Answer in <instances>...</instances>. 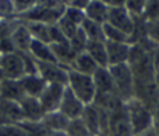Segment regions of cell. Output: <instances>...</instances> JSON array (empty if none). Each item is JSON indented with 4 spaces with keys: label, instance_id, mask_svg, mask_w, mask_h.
Masks as SVG:
<instances>
[{
    "label": "cell",
    "instance_id": "83f0119b",
    "mask_svg": "<svg viewBox=\"0 0 159 136\" xmlns=\"http://www.w3.org/2000/svg\"><path fill=\"white\" fill-rule=\"evenodd\" d=\"M141 18L145 22H152L159 19V0H148Z\"/></svg>",
    "mask_w": 159,
    "mask_h": 136
},
{
    "label": "cell",
    "instance_id": "6da1fadb",
    "mask_svg": "<svg viewBox=\"0 0 159 136\" xmlns=\"http://www.w3.org/2000/svg\"><path fill=\"white\" fill-rule=\"evenodd\" d=\"M112 74L115 92L124 103L134 99V75L129 64L109 67Z\"/></svg>",
    "mask_w": 159,
    "mask_h": 136
},
{
    "label": "cell",
    "instance_id": "d590c367",
    "mask_svg": "<svg viewBox=\"0 0 159 136\" xmlns=\"http://www.w3.org/2000/svg\"><path fill=\"white\" fill-rule=\"evenodd\" d=\"M89 3H91V0H70L67 6H71V7H75V8H78V10L84 11Z\"/></svg>",
    "mask_w": 159,
    "mask_h": 136
},
{
    "label": "cell",
    "instance_id": "e0dca14e",
    "mask_svg": "<svg viewBox=\"0 0 159 136\" xmlns=\"http://www.w3.org/2000/svg\"><path fill=\"white\" fill-rule=\"evenodd\" d=\"M109 10H110L109 6L103 4L102 2H98V0H91V3L87 6V8L84 10L85 18L91 19V21L96 22V24L105 25L107 22Z\"/></svg>",
    "mask_w": 159,
    "mask_h": 136
},
{
    "label": "cell",
    "instance_id": "ba28073f",
    "mask_svg": "<svg viewBox=\"0 0 159 136\" xmlns=\"http://www.w3.org/2000/svg\"><path fill=\"white\" fill-rule=\"evenodd\" d=\"M64 90H66V86H63V85H56V83L46 85V87L43 89L42 95L38 97L45 114L53 113V111H59V107H60Z\"/></svg>",
    "mask_w": 159,
    "mask_h": 136
},
{
    "label": "cell",
    "instance_id": "f35d334b",
    "mask_svg": "<svg viewBox=\"0 0 159 136\" xmlns=\"http://www.w3.org/2000/svg\"><path fill=\"white\" fill-rule=\"evenodd\" d=\"M48 136H69L64 131H60V132H49Z\"/></svg>",
    "mask_w": 159,
    "mask_h": 136
},
{
    "label": "cell",
    "instance_id": "3957f363",
    "mask_svg": "<svg viewBox=\"0 0 159 136\" xmlns=\"http://www.w3.org/2000/svg\"><path fill=\"white\" fill-rule=\"evenodd\" d=\"M126 107H127V113H129L130 124H131L133 135L137 136L143 134L144 131H147V129L152 128V124H154L152 111L147 108L143 103L133 99V100L127 101Z\"/></svg>",
    "mask_w": 159,
    "mask_h": 136
},
{
    "label": "cell",
    "instance_id": "4316f807",
    "mask_svg": "<svg viewBox=\"0 0 159 136\" xmlns=\"http://www.w3.org/2000/svg\"><path fill=\"white\" fill-rule=\"evenodd\" d=\"M69 43H70V46L73 47V50H74L77 54L78 53H84L85 52L87 45H88V38L85 36V33H84V31L81 29V27H80V29L69 39Z\"/></svg>",
    "mask_w": 159,
    "mask_h": 136
},
{
    "label": "cell",
    "instance_id": "7402d4cb",
    "mask_svg": "<svg viewBox=\"0 0 159 136\" xmlns=\"http://www.w3.org/2000/svg\"><path fill=\"white\" fill-rule=\"evenodd\" d=\"M98 68H99L98 64L92 60V57L87 52H84V53H78L77 54V57L74 58L70 70L85 74V75H93Z\"/></svg>",
    "mask_w": 159,
    "mask_h": 136
},
{
    "label": "cell",
    "instance_id": "5b68a950",
    "mask_svg": "<svg viewBox=\"0 0 159 136\" xmlns=\"http://www.w3.org/2000/svg\"><path fill=\"white\" fill-rule=\"evenodd\" d=\"M0 68H2L3 72H4L6 79H16V81H20V79L27 74L25 63H24V56L20 52L2 54V58H0Z\"/></svg>",
    "mask_w": 159,
    "mask_h": 136
},
{
    "label": "cell",
    "instance_id": "8fae6325",
    "mask_svg": "<svg viewBox=\"0 0 159 136\" xmlns=\"http://www.w3.org/2000/svg\"><path fill=\"white\" fill-rule=\"evenodd\" d=\"M20 107H21L22 118H24V121H28V122H39V121H42V118L45 115V111L42 108L41 103H39L38 97L25 96L20 101Z\"/></svg>",
    "mask_w": 159,
    "mask_h": 136
},
{
    "label": "cell",
    "instance_id": "4fadbf2b",
    "mask_svg": "<svg viewBox=\"0 0 159 136\" xmlns=\"http://www.w3.org/2000/svg\"><path fill=\"white\" fill-rule=\"evenodd\" d=\"M11 40L14 43L17 52L20 53H30L31 45H32V35H31L30 29H28L27 24L22 21L18 22V25L16 27L14 32L11 33Z\"/></svg>",
    "mask_w": 159,
    "mask_h": 136
},
{
    "label": "cell",
    "instance_id": "1f68e13d",
    "mask_svg": "<svg viewBox=\"0 0 159 136\" xmlns=\"http://www.w3.org/2000/svg\"><path fill=\"white\" fill-rule=\"evenodd\" d=\"M0 136H27L21 124H2Z\"/></svg>",
    "mask_w": 159,
    "mask_h": 136
},
{
    "label": "cell",
    "instance_id": "ab89813d",
    "mask_svg": "<svg viewBox=\"0 0 159 136\" xmlns=\"http://www.w3.org/2000/svg\"><path fill=\"white\" fill-rule=\"evenodd\" d=\"M152 128L157 132V135L159 136V120H154V124H152Z\"/></svg>",
    "mask_w": 159,
    "mask_h": 136
},
{
    "label": "cell",
    "instance_id": "9c48e42d",
    "mask_svg": "<svg viewBox=\"0 0 159 136\" xmlns=\"http://www.w3.org/2000/svg\"><path fill=\"white\" fill-rule=\"evenodd\" d=\"M84 108H85V104L66 86L60 107H59V111L63 115H66L69 120H75V118H81Z\"/></svg>",
    "mask_w": 159,
    "mask_h": 136
},
{
    "label": "cell",
    "instance_id": "8d00e7d4",
    "mask_svg": "<svg viewBox=\"0 0 159 136\" xmlns=\"http://www.w3.org/2000/svg\"><path fill=\"white\" fill-rule=\"evenodd\" d=\"M151 60H152V67H154L155 74H159V46L155 47V50L151 53Z\"/></svg>",
    "mask_w": 159,
    "mask_h": 136
},
{
    "label": "cell",
    "instance_id": "f546056e",
    "mask_svg": "<svg viewBox=\"0 0 159 136\" xmlns=\"http://www.w3.org/2000/svg\"><path fill=\"white\" fill-rule=\"evenodd\" d=\"M63 17H66L69 21H71L73 24L81 27V24L85 19V13L82 10H78L75 7H71V6H66V10H64Z\"/></svg>",
    "mask_w": 159,
    "mask_h": 136
},
{
    "label": "cell",
    "instance_id": "5bb4252c",
    "mask_svg": "<svg viewBox=\"0 0 159 136\" xmlns=\"http://www.w3.org/2000/svg\"><path fill=\"white\" fill-rule=\"evenodd\" d=\"M92 78L96 87V95H112V93H116L109 67L107 68L99 67L92 75Z\"/></svg>",
    "mask_w": 159,
    "mask_h": 136
},
{
    "label": "cell",
    "instance_id": "d6986e66",
    "mask_svg": "<svg viewBox=\"0 0 159 136\" xmlns=\"http://www.w3.org/2000/svg\"><path fill=\"white\" fill-rule=\"evenodd\" d=\"M69 121H70L69 118L61 114L60 111H53L45 114L41 122L43 124L45 128L49 132H60V131H66Z\"/></svg>",
    "mask_w": 159,
    "mask_h": 136
},
{
    "label": "cell",
    "instance_id": "52a82bcc",
    "mask_svg": "<svg viewBox=\"0 0 159 136\" xmlns=\"http://www.w3.org/2000/svg\"><path fill=\"white\" fill-rule=\"evenodd\" d=\"M106 24L120 29L121 32H124L130 38L133 35V32H134L135 17H133L126 10V7H110Z\"/></svg>",
    "mask_w": 159,
    "mask_h": 136
},
{
    "label": "cell",
    "instance_id": "ee69618b",
    "mask_svg": "<svg viewBox=\"0 0 159 136\" xmlns=\"http://www.w3.org/2000/svg\"><path fill=\"white\" fill-rule=\"evenodd\" d=\"M2 124H6V122H4V120L2 118V115H0V125H2Z\"/></svg>",
    "mask_w": 159,
    "mask_h": 136
},
{
    "label": "cell",
    "instance_id": "d4e9b609",
    "mask_svg": "<svg viewBox=\"0 0 159 136\" xmlns=\"http://www.w3.org/2000/svg\"><path fill=\"white\" fill-rule=\"evenodd\" d=\"M103 36L106 42H127V43H130V38L126 33L109 24L103 25Z\"/></svg>",
    "mask_w": 159,
    "mask_h": 136
},
{
    "label": "cell",
    "instance_id": "2e32d148",
    "mask_svg": "<svg viewBox=\"0 0 159 136\" xmlns=\"http://www.w3.org/2000/svg\"><path fill=\"white\" fill-rule=\"evenodd\" d=\"M0 115L6 124H20L24 121L20 103L0 99Z\"/></svg>",
    "mask_w": 159,
    "mask_h": 136
},
{
    "label": "cell",
    "instance_id": "f6af8a7d",
    "mask_svg": "<svg viewBox=\"0 0 159 136\" xmlns=\"http://www.w3.org/2000/svg\"><path fill=\"white\" fill-rule=\"evenodd\" d=\"M0 58H2V53H0Z\"/></svg>",
    "mask_w": 159,
    "mask_h": 136
},
{
    "label": "cell",
    "instance_id": "ac0fdd59",
    "mask_svg": "<svg viewBox=\"0 0 159 136\" xmlns=\"http://www.w3.org/2000/svg\"><path fill=\"white\" fill-rule=\"evenodd\" d=\"M85 52L92 57V60L98 64V67L107 68V52H106V42L105 40H88Z\"/></svg>",
    "mask_w": 159,
    "mask_h": 136
},
{
    "label": "cell",
    "instance_id": "f1b7e54d",
    "mask_svg": "<svg viewBox=\"0 0 159 136\" xmlns=\"http://www.w3.org/2000/svg\"><path fill=\"white\" fill-rule=\"evenodd\" d=\"M17 17L13 0H0V19H16Z\"/></svg>",
    "mask_w": 159,
    "mask_h": 136
},
{
    "label": "cell",
    "instance_id": "d6a6232c",
    "mask_svg": "<svg viewBox=\"0 0 159 136\" xmlns=\"http://www.w3.org/2000/svg\"><path fill=\"white\" fill-rule=\"evenodd\" d=\"M59 27V29L63 32V35L67 38V40H69L70 38H71L73 35H74L75 32L80 29V27L78 25H75V24H73L71 21H69V19L66 18V17H61L60 19L57 21V24H56Z\"/></svg>",
    "mask_w": 159,
    "mask_h": 136
},
{
    "label": "cell",
    "instance_id": "7a4b0ae2",
    "mask_svg": "<svg viewBox=\"0 0 159 136\" xmlns=\"http://www.w3.org/2000/svg\"><path fill=\"white\" fill-rule=\"evenodd\" d=\"M67 87L77 96L85 106L87 104H92L93 100H95L96 87H95V83H93L92 75H85V74L70 70Z\"/></svg>",
    "mask_w": 159,
    "mask_h": 136
},
{
    "label": "cell",
    "instance_id": "e575fe53",
    "mask_svg": "<svg viewBox=\"0 0 159 136\" xmlns=\"http://www.w3.org/2000/svg\"><path fill=\"white\" fill-rule=\"evenodd\" d=\"M145 36L155 46H159V19L152 22H145Z\"/></svg>",
    "mask_w": 159,
    "mask_h": 136
},
{
    "label": "cell",
    "instance_id": "9a60e30c",
    "mask_svg": "<svg viewBox=\"0 0 159 136\" xmlns=\"http://www.w3.org/2000/svg\"><path fill=\"white\" fill-rule=\"evenodd\" d=\"M24 97H25V93L22 90L20 81H16V79H4L0 83V99L20 103Z\"/></svg>",
    "mask_w": 159,
    "mask_h": 136
},
{
    "label": "cell",
    "instance_id": "836d02e7",
    "mask_svg": "<svg viewBox=\"0 0 159 136\" xmlns=\"http://www.w3.org/2000/svg\"><path fill=\"white\" fill-rule=\"evenodd\" d=\"M14 7H16L17 15H22V14L28 13L30 10L35 8L36 6L41 3V0H13Z\"/></svg>",
    "mask_w": 159,
    "mask_h": 136
},
{
    "label": "cell",
    "instance_id": "8992f818",
    "mask_svg": "<svg viewBox=\"0 0 159 136\" xmlns=\"http://www.w3.org/2000/svg\"><path fill=\"white\" fill-rule=\"evenodd\" d=\"M69 68L59 63H42L36 61V72L45 79L46 83H56L67 86L69 82Z\"/></svg>",
    "mask_w": 159,
    "mask_h": 136
},
{
    "label": "cell",
    "instance_id": "7bdbcfd3",
    "mask_svg": "<svg viewBox=\"0 0 159 136\" xmlns=\"http://www.w3.org/2000/svg\"><path fill=\"white\" fill-rule=\"evenodd\" d=\"M6 79V76H4V72H3V70L2 68H0V83H2L3 81H4Z\"/></svg>",
    "mask_w": 159,
    "mask_h": 136
},
{
    "label": "cell",
    "instance_id": "ffe728a7",
    "mask_svg": "<svg viewBox=\"0 0 159 136\" xmlns=\"http://www.w3.org/2000/svg\"><path fill=\"white\" fill-rule=\"evenodd\" d=\"M53 50L55 58L60 66L66 68H71V64L74 61V58L77 57V53L73 50V47L70 46V43H61V45H50Z\"/></svg>",
    "mask_w": 159,
    "mask_h": 136
},
{
    "label": "cell",
    "instance_id": "cb8c5ba5",
    "mask_svg": "<svg viewBox=\"0 0 159 136\" xmlns=\"http://www.w3.org/2000/svg\"><path fill=\"white\" fill-rule=\"evenodd\" d=\"M81 29L84 31V33H85V36L88 38V40H105L103 25L96 24V22L85 18L84 22L81 24Z\"/></svg>",
    "mask_w": 159,
    "mask_h": 136
},
{
    "label": "cell",
    "instance_id": "60d3db41",
    "mask_svg": "<svg viewBox=\"0 0 159 136\" xmlns=\"http://www.w3.org/2000/svg\"><path fill=\"white\" fill-rule=\"evenodd\" d=\"M98 2H102L103 4L109 6V7H112V6H113V0H98Z\"/></svg>",
    "mask_w": 159,
    "mask_h": 136
},
{
    "label": "cell",
    "instance_id": "4dcf8cb0",
    "mask_svg": "<svg viewBox=\"0 0 159 136\" xmlns=\"http://www.w3.org/2000/svg\"><path fill=\"white\" fill-rule=\"evenodd\" d=\"M148 0H126V10L131 14L133 17H141L145 10V6Z\"/></svg>",
    "mask_w": 159,
    "mask_h": 136
},
{
    "label": "cell",
    "instance_id": "30bf717a",
    "mask_svg": "<svg viewBox=\"0 0 159 136\" xmlns=\"http://www.w3.org/2000/svg\"><path fill=\"white\" fill-rule=\"evenodd\" d=\"M130 47H131V43H127V42H106L109 67L129 63Z\"/></svg>",
    "mask_w": 159,
    "mask_h": 136
},
{
    "label": "cell",
    "instance_id": "b9f144b4",
    "mask_svg": "<svg viewBox=\"0 0 159 136\" xmlns=\"http://www.w3.org/2000/svg\"><path fill=\"white\" fill-rule=\"evenodd\" d=\"M155 86H157V90L159 93V74H155Z\"/></svg>",
    "mask_w": 159,
    "mask_h": 136
},
{
    "label": "cell",
    "instance_id": "484cf974",
    "mask_svg": "<svg viewBox=\"0 0 159 136\" xmlns=\"http://www.w3.org/2000/svg\"><path fill=\"white\" fill-rule=\"evenodd\" d=\"M66 132L69 136H91L88 128L85 126L84 121L81 118H75V120H70L69 125L66 128Z\"/></svg>",
    "mask_w": 159,
    "mask_h": 136
},
{
    "label": "cell",
    "instance_id": "44dd1931",
    "mask_svg": "<svg viewBox=\"0 0 159 136\" xmlns=\"http://www.w3.org/2000/svg\"><path fill=\"white\" fill-rule=\"evenodd\" d=\"M30 54L36 61H42V63H57L55 58V54H53L52 46L48 43H43V42L32 40Z\"/></svg>",
    "mask_w": 159,
    "mask_h": 136
},
{
    "label": "cell",
    "instance_id": "74e56055",
    "mask_svg": "<svg viewBox=\"0 0 159 136\" xmlns=\"http://www.w3.org/2000/svg\"><path fill=\"white\" fill-rule=\"evenodd\" d=\"M137 136H158V135H157V132L154 131V128H149V129H147V131H144L143 134H140Z\"/></svg>",
    "mask_w": 159,
    "mask_h": 136
},
{
    "label": "cell",
    "instance_id": "7c38bea8",
    "mask_svg": "<svg viewBox=\"0 0 159 136\" xmlns=\"http://www.w3.org/2000/svg\"><path fill=\"white\" fill-rule=\"evenodd\" d=\"M20 83H21L25 96H30V97H39L48 85L46 82H45V79L42 78L38 72L25 74V75L20 79Z\"/></svg>",
    "mask_w": 159,
    "mask_h": 136
},
{
    "label": "cell",
    "instance_id": "603a6c76",
    "mask_svg": "<svg viewBox=\"0 0 159 136\" xmlns=\"http://www.w3.org/2000/svg\"><path fill=\"white\" fill-rule=\"evenodd\" d=\"M34 40L50 45V25L45 22H25Z\"/></svg>",
    "mask_w": 159,
    "mask_h": 136
},
{
    "label": "cell",
    "instance_id": "277c9868",
    "mask_svg": "<svg viewBox=\"0 0 159 136\" xmlns=\"http://www.w3.org/2000/svg\"><path fill=\"white\" fill-rule=\"evenodd\" d=\"M106 136H134L126 104L120 108L107 113Z\"/></svg>",
    "mask_w": 159,
    "mask_h": 136
}]
</instances>
